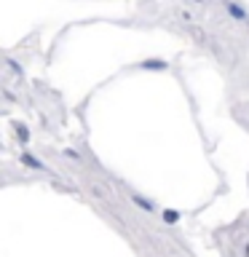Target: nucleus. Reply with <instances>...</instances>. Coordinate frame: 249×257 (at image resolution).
Wrapping results in <instances>:
<instances>
[{
    "instance_id": "f257e3e1",
    "label": "nucleus",
    "mask_w": 249,
    "mask_h": 257,
    "mask_svg": "<svg viewBox=\"0 0 249 257\" xmlns=\"http://www.w3.org/2000/svg\"><path fill=\"white\" fill-rule=\"evenodd\" d=\"M163 220H166V222H174V220H177V214H174V212H163Z\"/></svg>"
},
{
    "instance_id": "f03ea898",
    "label": "nucleus",
    "mask_w": 249,
    "mask_h": 257,
    "mask_svg": "<svg viewBox=\"0 0 249 257\" xmlns=\"http://www.w3.org/2000/svg\"><path fill=\"white\" fill-rule=\"evenodd\" d=\"M247 257H249V247H247Z\"/></svg>"
}]
</instances>
